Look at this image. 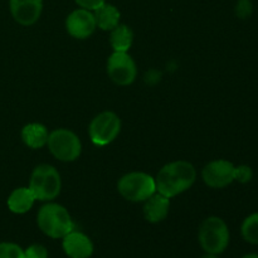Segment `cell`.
Returning <instances> with one entry per match:
<instances>
[{"label": "cell", "mask_w": 258, "mask_h": 258, "mask_svg": "<svg viewBox=\"0 0 258 258\" xmlns=\"http://www.w3.org/2000/svg\"><path fill=\"white\" fill-rule=\"evenodd\" d=\"M197 179V171L193 164L185 160H178L164 165L155 178L156 191L169 199L188 190Z\"/></svg>", "instance_id": "obj_1"}, {"label": "cell", "mask_w": 258, "mask_h": 258, "mask_svg": "<svg viewBox=\"0 0 258 258\" xmlns=\"http://www.w3.org/2000/svg\"><path fill=\"white\" fill-rule=\"evenodd\" d=\"M37 223L45 236L59 239L73 231V221L71 214L63 206L48 203L39 209Z\"/></svg>", "instance_id": "obj_2"}, {"label": "cell", "mask_w": 258, "mask_h": 258, "mask_svg": "<svg viewBox=\"0 0 258 258\" xmlns=\"http://www.w3.org/2000/svg\"><path fill=\"white\" fill-rule=\"evenodd\" d=\"M198 239L206 253L218 256L226 251L229 244L228 226L219 217H209L199 227Z\"/></svg>", "instance_id": "obj_3"}, {"label": "cell", "mask_w": 258, "mask_h": 258, "mask_svg": "<svg viewBox=\"0 0 258 258\" xmlns=\"http://www.w3.org/2000/svg\"><path fill=\"white\" fill-rule=\"evenodd\" d=\"M60 186L62 181L57 169L48 164H42L33 170L28 188L35 201L49 202L57 198L60 193Z\"/></svg>", "instance_id": "obj_4"}, {"label": "cell", "mask_w": 258, "mask_h": 258, "mask_svg": "<svg viewBox=\"0 0 258 258\" xmlns=\"http://www.w3.org/2000/svg\"><path fill=\"white\" fill-rule=\"evenodd\" d=\"M117 190L126 201L145 202L156 191L155 178L143 171H133L118 180Z\"/></svg>", "instance_id": "obj_5"}, {"label": "cell", "mask_w": 258, "mask_h": 258, "mask_svg": "<svg viewBox=\"0 0 258 258\" xmlns=\"http://www.w3.org/2000/svg\"><path fill=\"white\" fill-rule=\"evenodd\" d=\"M47 145L52 155L60 161H75L82 153L81 140L67 128H57L49 133Z\"/></svg>", "instance_id": "obj_6"}, {"label": "cell", "mask_w": 258, "mask_h": 258, "mask_svg": "<svg viewBox=\"0 0 258 258\" xmlns=\"http://www.w3.org/2000/svg\"><path fill=\"white\" fill-rule=\"evenodd\" d=\"M121 131V120L112 111H105L92 118L88 126V135L96 146L112 143Z\"/></svg>", "instance_id": "obj_7"}, {"label": "cell", "mask_w": 258, "mask_h": 258, "mask_svg": "<svg viewBox=\"0 0 258 258\" xmlns=\"http://www.w3.org/2000/svg\"><path fill=\"white\" fill-rule=\"evenodd\" d=\"M107 73L118 86H128L138 75L135 60L127 52H113L107 60Z\"/></svg>", "instance_id": "obj_8"}, {"label": "cell", "mask_w": 258, "mask_h": 258, "mask_svg": "<svg viewBox=\"0 0 258 258\" xmlns=\"http://www.w3.org/2000/svg\"><path fill=\"white\" fill-rule=\"evenodd\" d=\"M234 169L236 166L228 160L218 159L213 160L204 166L202 171V178L204 183L214 189L226 188L234 181Z\"/></svg>", "instance_id": "obj_9"}, {"label": "cell", "mask_w": 258, "mask_h": 258, "mask_svg": "<svg viewBox=\"0 0 258 258\" xmlns=\"http://www.w3.org/2000/svg\"><path fill=\"white\" fill-rule=\"evenodd\" d=\"M96 28L93 13L83 8L73 10L66 19V29L76 39H87L93 34Z\"/></svg>", "instance_id": "obj_10"}, {"label": "cell", "mask_w": 258, "mask_h": 258, "mask_svg": "<svg viewBox=\"0 0 258 258\" xmlns=\"http://www.w3.org/2000/svg\"><path fill=\"white\" fill-rule=\"evenodd\" d=\"M9 8L15 22L28 27L40 18L43 0H9Z\"/></svg>", "instance_id": "obj_11"}, {"label": "cell", "mask_w": 258, "mask_h": 258, "mask_svg": "<svg viewBox=\"0 0 258 258\" xmlns=\"http://www.w3.org/2000/svg\"><path fill=\"white\" fill-rule=\"evenodd\" d=\"M62 239L63 251L70 258H90L92 256V241L82 232L72 231Z\"/></svg>", "instance_id": "obj_12"}, {"label": "cell", "mask_w": 258, "mask_h": 258, "mask_svg": "<svg viewBox=\"0 0 258 258\" xmlns=\"http://www.w3.org/2000/svg\"><path fill=\"white\" fill-rule=\"evenodd\" d=\"M169 209H170V199L155 191L145 201L144 217L150 223H159L168 217Z\"/></svg>", "instance_id": "obj_13"}, {"label": "cell", "mask_w": 258, "mask_h": 258, "mask_svg": "<svg viewBox=\"0 0 258 258\" xmlns=\"http://www.w3.org/2000/svg\"><path fill=\"white\" fill-rule=\"evenodd\" d=\"M93 17L96 20V27L100 28L101 30H112L113 28L117 27L120 24L121 13L115 5L108 4V3H103L98 8L93 10Z\"/></svg>", "instance_id": "obj_14"}, {"label": "cell", "mask_w": 258, "mask_h": 258, "mask_svg": "<svg viewBox=\"0 0 258 258\" xmlns=\"http://www.w3.org/2000/svg\"><path fill=\"white\" fill-rule=\"evenodd\" d=\"M48 133L47 127L42 123H28L22 130L23 143L30 149H42L48 143Z\"/></svg>", "instance_id": "obj_15"}, {"label": "cell", "mask_w": 258, "mask_h": 258, "mask_svg": "<svg viewBox=\"0 0 258 258\" xmlns=\"http://www.w3.org/2000/svg\"><path fill=\"white\" fill-rule=\"evenodd\" d=\"M35 198L29 188H18L8 198V208L15 214H24L32 209Z\"/></svg>", "instance_id": "obj_16"}, {"label": "cell", "mask_w": 258, "mask_h": 258, "mask_svg": "<svg viewBox=\"0 0 258 258\" xmlns=\"http://www.w3.org/2000/svg\"><path fill=\"white\" fill-rule=\"evenodd\" d=\"M134 42V33L130 27L125 24H118L111 30L110 44L113 52H128Z\"/></svg>", "instance_id": "obj_17"}, {"label": "cell", "mask_w": 258, "mask_h": 258, "mask_svg": "<svg viewBox=\"0 0 258 258\" xmlns=\"http://www.w3.org/2000/svg\"><path fill=\"white\" fill-rule=\"evenodd\" d=\"M241 233L246 242L251 244H258V212L244 219L241 226Z\"/></svg>", "instance_id": "obj_18"}, {"label": "cell", "mask_w": 258, "mask_h": 258, "mask_svg": "<svg viewBox=\"0 0 258 258\" xmlns=\"http://www.w3.org/2000/svg\"><path fill=\"white\" fill-rule=\"evenodd\" d=\"M0 258H24V249L17 243L2 242L0 243Z\"/></svg>", "instance_id": "obj_19"}, {"label": "cell", "mask_w": 258, "mask_h": 258, "mask_svg": "<svg viewBox=\"0 0 258 258\" xmlns=\"http://www.w3.org/2000/svg\"><path fill=\"white\" fill-rule=\"evenodd\" d=\"M253 13V4L251 0H238L236 5V14L241 19H247Z\"/></svg>", "instance_id": "obj_20"}, {"label": "cell", "mask_w": 258, "mask_h": 258, "mask_svg": "<svg viewBox=\"0 0 258 258\" xmlns=\"http://www.w3.org/2000/svg\"><path fill=\"white\" fill-rule=\"evenodd\" d=\"M24 258H48V249L43 244H32L24 249Z\"/></svg>", "instance_id": "obj_21"}, {"label": "cell", "mask_w": 258, "mask_h": 258, "mask_svg": "<svg viewBox=\"0 0 258 258\" xmlns=\"http://www.w3.org/2000/svg\"><path fill=\"white\" fill-rule=\"evenodd\" d=\"M252 176H253V171L248 165L236 166L234 169V180L239 181V183H248L251 181Z\"/></svg>", "instance_id": "obj_22"}, {"label": "cell", "mask_w": 258, "mask_h": 258, "mask_svg": "<svg viewBox=\"0 0 258 258\" xmlns=\"http://www.w3.org/2000/svg\"><path fill=\"white\" fill-rule=\"evenodd\" d=\"M75 2L80 8L93 12L96 8H98L100 5H102L103 3H106V0H75Z\"/></svg>", "instance_id": "obj_23"}, {"label": "cell", "mask_w": 258, "mask_h": 258, "mask_svg": "<svg viewBox=\"0 0 258 258\" xmlns=\"http://www.w3.org/2000/svg\"><path fill=\"white\" fill-rule=\"evenodd\" d=\"M242 258H258L257 253H248V254H244Z\"/></svg>", "instance_id": "obj_24"}, {"label": "cell", "mask_w": 258, "mask_h": 258, "mask_svg": "<svg viewBox=\"0 0 258 258\" xmlns=\"http://www.w3.org/2000/svg\"><path fill=\"white\" fill-rule=\"evenodd\" d=\"M202 258H218L217 257V254H211V253H207L206 256H203Z\"/></svg>", "instance_id": "obj_25"}]
</instances>
